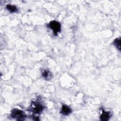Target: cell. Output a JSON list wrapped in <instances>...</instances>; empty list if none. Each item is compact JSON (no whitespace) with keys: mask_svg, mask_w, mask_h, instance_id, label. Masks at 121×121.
Masks as SVG:
<instances>
[{"mask_svg":"<svg viewBox=\"0 0 121 121\" xmlns=\"http://www.w3.org/2000/svg\"><path fill=\"white\" fill-rule=\"evenodd\" d=\"M11 116L17 121H23L26 117V114L23 111L16 108L11 111Z\"/></svg>","mask_w":121,"mask_h":121,"instance_id":"6da1fadb","label":"cell"},{"mask_svg":"<svg viewBox=\"0 0 121 121\" xmlns=\"http://www.w3.org/2000/svg\"><path fill=\"white\" fill-rule=\"evenodd\" d=\"M48 27L51 28L55 35H57L58 33L60 31L61 25L60 24L56 21H51L48 25Z\"/></svg>","mask_w":121,"mask_h":121,"instance_id":"7a4b0ae2","label":"cell"},{"mask_svg":"<svg viewBox=\"0 0 121 121\" xmlns=\"http://www.w3.org/2000/svg\"><path fill=\"white\" fill-rule=\"evenodd\" d=\"M32 108L33 112L35 113H39L43 111L44 107L42 104L39 103H34L32 104Z\"/></svg>","mask_w":121,"mask_h":121,"instance_id":"3957f363","label":"cell"},{"mask_svg":"<svg viewBox=\"0 0 121 121\" xmlns=\"http://www.w3.org/2000/svg\"><path fill=\"white\" fill-rule=\"evenodd\" d=\"M111 116V114L110 112L103 111L100 117V120L103 121H107L109 119Z\"/></svg>","mask_w":121,"mask_h":121,"instance_id":"277c9868","label":"cell"},{"mask_svg":"<svg viewBox=\"0 0 121 121\" xmlns=\"http://www.w3.org/2000/svg\"><path fill=\"white\" fill-rule=\"evenodd\" d=\"M71 112V109L68 106L65 105H63L61 108L60 112L64 115H68Z\"/></svg>","mask_w":121,"mask_h":121,"instance_id":"5b68a950","label":"cell"},{"mask_svg":"<svg viewBox=\"0 0 121 121\" xmlns=\"http://www.w3.org/2000/svg\"><path fill=\"white\" fill-rule=\"evenodd\" d=\"M42 75L43 77L46 80H49L52 78V73L48 70H44L42 73Z\"/></svg>","mask_w":121,"mask_h":121,"instance_id":"8992f818","label":"cell"},{"mask_svg":"<svg viewBox=\"0 0 121 121\" xmlns=\"http://www.w3.org/2000/svg\"><path fill=\"white\" fill-rule=\"evenodd\" d=\"M6 9L8 10H9L11 13H14V12H17L18 11V9L16 6L14 5H7L6 6Z\"/></svg>","mask_w":121,"mask_h":121,"instance_id":"52a82bcc","label":"cell"},{"mask_svg":"<svg viewBox=\"0 0 121 121\" xmlns=\"http://www.w3.org/2000/svg\"><path fill=\"white\" fill-rule=\"evenodd\" d=\"M113 44L116 47L117 49L119 50H121V39L119 38H116L115 39L113 43Z\"/></svg>","mask_w":121,"mask_h":121,"instance_id":"ba28073f","label":"cell"}]
</instances>
